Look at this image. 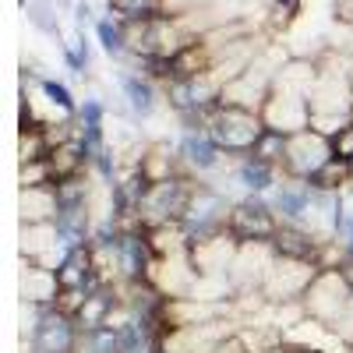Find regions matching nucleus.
<instances>
[{
	"instance_id": "f257e3e1",
	"label": "nucleus",
	"mask_w": 353,
	"mask_h": 353,
	"mask_svg": "<svg viewBox=\"0 0 353 353\" xmlns=\"http://www.w3.org/2000/svg\"><path fill=\"white\" fill-rule=\"evenodd\" d=\"M205 131L216 138V145L230 156V159H241V156H251L258 138L269 131L261 121V113L254 110H241V106H212L209 117H205Z\"/></svg>"
},
{
	"instance_id": "f03ea898",
	"label": "nucleus",
	"mask_w": 353,
	"mask_h": 353,
	"mask_svg": "<svg viewBox=\"0 0 353 353\" xmlns=\"http://www.w3.org/2000/svg\"><path fill=\"white\" fill-rule=\"evenodd\" d=\"M191 194H194V176H188V173L149 184V191H145V198L138 205L141 226L152 230V226H166V223H184Z\"/></svg>"
},
{
	"instance_id": "7ed1b4c3",
	"label": "nucleus",
	"mask_w": 353,
	"mask_h": 353,
	"mask_svg": "<svg viewBox=\"0 0 353 353\" xmlns=\"http://www.w3.org/2000/svg\"><path fill=\"white\" fill-rule=\"evenodd\" d=\"M301 301H304L307 318L336 325L346 314V307L353 304V279L346 276V269H321Z\"/></svg>"
},
{
	"instance_id": "20e7f679",
	"label": "nucleus",
	"mask_w": 353,
	"mask_h": 353,
	"mask_svg": "<svg viewBox=\"0 0 353 353\" xmlns=\"http://www.w3.org/2000/svg\"><path fill=\"white\" fill-rule=\"evenodd\" d=\"M318 272H321V269H318L314 261H301V258H283V254H276L269 276H265V283H261V297L269 301L272 307H276V304H290V301H301L304 293H307V286L314 283Z\"/></svg>"
},
{
	"instance_id": "39448f33",
	"label": "nucleus",
	"mask_w": 353,
	"mask_h": 353,
	"mask_svg": "<svg viewBox=\"0 0 353 353\" xmlns=\"http://www.w3.org/2000/svg\"><path fill=\"white\" fill-rule=\"evenodd\" d=\"M226 230L241 244H248V241H269L272 244L276 230H279V216L272 212V201L265 194H244L241 201H233Z\"/></svg>"
},
{
	"instance_id": "423d86ee",
	"label": "nucleus",
	"mask_w": 353,
	"mask_h": 353,
	"mask_svg": "<svg viewBox=\"0 0 353 353\" xmlns=\"http://www.w3.org/2000/svg\"><path fill=\"white\" fill-rule=\"evenodd\" d=\"M329 159H332V138L307 128L301 134H290L286 159H283V176H290V181H311Z\"/></svg>"
},
{
	"instance_id": "0eeeda50",
	"label": "nucleus",
	"mask_w": 353,
	"mask_h": 353,
	"mask_svg": "<svg viewBox=\"0 0 353 353\" xmlns=\"http://www.w3.org/2000/svg\"><path fill=\"white\" fill-rule=\"evenodd\" d=\"M276 261V248L269 241H248L237 248V258H233L230 269V286L233 297H251V293H261V283L269 276Z\"/></svg>"
},
{
	"instance_id": "6e6552de",
	"label": "nucleus",
	"mask_w": 353,
	"mask_h": 353,
	"mask_svg": "<svg viewBox=\"0 0 353 353\" xmlns=\"http://www.w3.org/2000/svg\"><path fill=\"white\" fill-rule=\"evenodd\" d=\"M237 329V318H216L205 325H184V329H166L159 336V346L166 353H212L223 339H230Z\"/></svg>"
},
{
	"instance_id": "1a4fd4ad",
	"label": "nucleus",
	"mask_w": 353,
	"mask_h": 353,
	"mask_svg": "<svg viewBox=\"0 0 353 353\" xmlns=\"http://www.w3.org/2000/svg\"><path fill=\"white\" fill-rule=\"evenodd\" d=\"M176 152H181V163H184V173L191 176H201V181H209V176H216L230 156L216 145V138L205 131V128H194V131H184L181 141H176Z\"/></svg>"
},
{
	"instance_id": "9d476101",
	"label": "nucleus",
	"mask_w": 353,
	"mask_h": 353,
	"mask_svg": "<svg viewBox=\"0 0 353 353\" xmlns=\"http://www.w3.org/2000/svg\"><path fill=\"white\" fill-rule=\"evenodd\" d=\"M81 339V329L71 314H61L57 307H46L36 332L28 336V346L32 353H74Z\"/></svg>"
},
{
	"instance_id": "9b49d317",
	"label": "nucleus",
	"mask_w": 353,
	"mask_h": 353,
	"mask_svg": "<svg viewBox=\"0 0 353 353\" xmlns=\"http://www.w3.org/2000/svg\"><path fill=\"white\" fill-rule=\"evenodd\" d=\"M261 121L269 131H279V134H301L311 128V103L304 96H286V92H269L261 106Z\"/></svg>"
},
{
	"instance_id": "f8f14e48",
	"label": "nucleus",
	"mask_w": 353,
	"mask_h": 353,
	"mask_svg": "<svg viewBox=\"0 0 353 353\" xmlns=\"http://www.w3.org/2000/svg\"><path fill=\"white\" fill-rule=\"evenodd\" d=\"M237 248H241V241L233 237L230 230L216 233V237H209V241L191 244V261H194L198 276H226V279H230V269H233V258H237Z\"/></svg>"
},
{
	"instance_id": "ddd939ff",
	"label": "nucleus",
	"mask_w": 353,
	"mask_h": 353,
	"mask_svg": "<svg viewBox=\"0 0 353 353\" xmlns=\"http://www.w3.org/2000/svg\"><path fill=\"white\" fill-rule=\"evenodd\" d=\"M57 279H61L64 290H99L103 286V276L96 269V254H92V241L64 251V258L57 261Z\"/></svg>"
},
{
	"instance_id": "4468645a",
	"label": "nucleus",
	"mask_w": 353,
	"mask_h": 353,
	"mask_svg": "<svg viewBox=\"0 0 353 353\" xmlns=\"http://www.w3.org/2000/svg\"><path fill=\"white\" fill-rule=\"evenodd\" d=\"M269 201H272V212L279 216V223L304 226L307 209L314 201V188H311V181H290V176H283L279 188L269 194Z\"/></svg>"
},
{
	"instance_id": "2eb2a0df",
	"label": "nucleus",
	"mask_w": 353,
	"mask_h": 353,
	"mask_svg": "<svg viewBox=\"0 0 353 353\" xmlns=\"http://www.w3.org/2000/svg\"><path fill=\"white\" fill-rule=\"evenodd\" d=\"M61 279H57V269H46L39 261H25L21 258V301L36 304V307H53L57 297H61Z\"/></svg>"
},
{
	"instance_id": "dca6fc26",
	"label": "nucleus",
	"mask_w": 353,
	"mask_h": 353,
	"mask_svg": "<svg viewBox=\"0 0 353 353\" xmlns=\"http://www.w3.org/2000/svg\"><path fill=\"white\" fill-rule=\"evenodd\" d=\"M272 248H276V254H283V258H301V261H314V265H318L325 241H318L307 226L279 223L276 237H272Z\"/></svg>"
},
{
	"instance_id": "f3484780",
	"label": "nucleus",
	"mask_w": 353,
	"mask_h": 353,
	"mask_svg": "<svg viewBox=\"0 0 353 353\" xmlns=\"http://www.w3.org/2000/svg\"><path fill=\"white\" fill-rule=\"evenodd\" d=\"M233 173H237L244 194H265V198H269L279 188V181H283V170L272 166V163H265V159H258V156L233 159Z\"/></svg>"
},
{
	"instance_id": "a211bd4d",
	"label": "nucleus",
	"mask_w": 353,
	"mask_h": 353,
	"mask_svg": "<svg viewBox=\"0 0 353 353\" xmlns=\"http://www.w3.org/2000/svg\"><path fill=\"white\" fill-rule=\"evenodd\" d=\"M121 92L131 106V113L138 117V121H149V117L159 110V92H156V81L149 74L141 71H121Z\"/></svg>"
},
{
	"instance_id": "6ab92c4d",
	"label": "nucleus",
	"mask_w": 353,
	"mask_h": 353,
	"mask_svg": "<svg viewBox=\"0 0 353 353\" xmlns=\"http://www.w3.org/2000/svg\"><path fill=\"white\" fill-rule=\"evenodd\" d=\"M61 212V201H57V188H21L18 194V219L21 226H36V223H53Z\"/></svg>"
},
{
	"instance_id": "aec40b11",
	"label": "nucleus",
	"mask_w": 353,
	"mask_h": 353,
	"mask_svg": "<svg viewBox=\"0 0 353 353\" xmlns=\"http://www.w3.org/2000/svg\"><path fill=\"white\" fill-rule=\"evenodd\" d=\"M46 159H50V170H53V184L71 181V176H81V173L92 170V156H88V149L78 138L68 141V145H57Z\"/></svg>"
},
{
	"instance_id": "412c9836",
	"label": "nucleus",
	"mask_w": 353,
	"mask_h": 353,
	"mask_svg": "<svg viewBox=\"0 0 353 353\" xmlns=\"http://www.w3.org/2000/svg\"><path fill=\"white\" fill-rule=\"evenodd\" d=\"M353 184V163H346V159H329L325 166H321L314 176H311V188H318V191H325V194H339L343 188H350Z\"/></svg>"
},
{
	"instance_id": "4be33fe9",
	"label": "nucleus",
	"mask_w": 353,
	"mask_h": 353,
	"mask_svg": "<svg viewBox=\"0 0 353 353\" xmlns=\"http://www.w3.org/2000/svg\"><path fill=\"white\" fill-rule=\"evenodd\" d=\"M113 18L121 21H149V18H159L166 14V0H106Z\"/></svg>"
},
{
	"instance_id": "5701e85b",
	"label": "nucleus",
	"mask_w": 353,
	"mask_h": 353,
	"mask_svg": "<svg viewBox=\"0 0 353 353\" xmlns=\"http://www.w3.org/2000/svg\"><path fill=\"white\" fill-rule=\"evenodd\" d=\"M96 39L110 57H128V39H124V21L121 18H99L96 21Z\"/></svg>"
},
{
	"instance_id": "b1692460",
	"label": "nucleus",
	"mask_w": 353,
	"mask_h": 353,
	"mask_svg": "<svg viewBox=\"0 0 353 353\" xmlns=\"http://www.w3.org/2000/svg\"><path fill=\"white\" fill-rule=\"evenodd\" d=\"M39 92H43V99L50 103V106H57L64 117H78V103H74V96H71V88L64 85V81H53V78H39Z\"/></svg>"
},
{
	"instance_id": "393cba45",
	"label": "nucleus",
	"mask_w": 353,
	"mask_h": 353,
	"mask_svg": "<svg viewBox=\"0 0 353 353\" xmlns=\"http://www.w3.org/2000/svg\"><path fill=\"white\" fill-rule=\"evenodd\" d=\"M286 145H290L286 134H279V131H265V134L258 138V145H254V152H251V156H258V159H265V163H272V166L283 170Z\"/></svg>"
},
{
	"instance_id": "a878e982",
	"label": "nucleus",
	"mask_w": 353,
	"mask_h": 353,
	"mask_svg": "<svg viewBox=\"0 0 353 353\" xmlns=\"http://www.w3.org/2000/svg\"><path fill=\"white\" fill-rule=\"evenodd\" d=\"M50 156V145L43 138V128L39 131H18V166L21 163H39Z\"/></svg>"
},
{
	"instance_id": "bb28decb",
	"label": "nucleus",
	"mask_w": 353,
	"mask_h": 353,
	"mask_svg": "<svg viewBox=\"0 0 353 353\" xmlns=\"http://www.w3.org/2000/svg\"><path fill=\"white\" fill-rule=\"evenodd\" d=\"M18 184H21V188H50V184H53L50 159H39V163H21V170H18Z\"/></svg>"
},
{
	"instance_id": "cd10ccee",
	"label": "nucleus",
	"mask_w": 353,
	"mask_h": 353,
	"mask_svg": "<svg viewBox=\"0 0 353 353\" xmlns=\"http://www.w3.org/2000/svg\"><path fill=\"white\" fill-rule=\"evenodd\" d=\"M301 8H304V0H272L269 4V25L272 28H290L293 21H297Z\"/></svg>"
},
{
	"instance_id": "c85d7f7f",
	"label": "nucleus",
	"mask_w": 353,
	"mask_h": 353,
	"mask_svg": "<svg viewBox=\"0 0 353 353\" xmlns=\"http://www.w3.org/2000/svg\"><path fill=\"white\" fill-rule=\"evenodd\" d=\"M88 293L92 290H61V297H57V311L61 314H71V318H78V311L85 307V301H88Z\"/></svg>"
},
{
	"instance_id": "c756f323",
	"label": "nucleus",
	"mask_w": 353,
	"mask_h": 353,
	"mask_svg": "<svg viewBox=\"0 0 353 353\" xmlns=\"http://www.w3.org/2000/svg\"><path fill=\"white\" fill-rule=\"evenodd\" d=\"M332 156L353 163V121H350L339 134H332Z\"/></svg>"
},
{
	"instance_id": "7c9ffc66",
	"label": "nucleus",
	"mask_w": 353,
	"mask_h": 353,
	"mask_svg": "<svg viewBox=\"0 0 353 353\" xmlns=\"http://www.w3.org/2000/svg\"><path fill=\"white\" fill-rule=\"evenodd\" d=\"M332 329H336V336H339V339H343L346 346H353V304L346 307V314H343V318L336 321Z\"/></svg>"
},
{
	"instance_id": "2f4dec72",
	"label": "nucleus",
	"mask_w": 353,
	"mask_h": 353,
	"mask_svg": "<svg viewBox=\"0 0 353 353\" xmlns=\"http://www.w3.org/2000/svg\"><path fill=\"white\" fill-rule=\"evenodd\" d=\"M336 11H339V21H346V25H353V0H343V4H339Z\"/></svg>"
},
{
	"instance_id": "473e14b6",
	"label": "nucleus",
	"mask_w": 353,
	"mask_h": 353,
	"mask_svg": "<svg viewBox=\"0 0 353 353\" xmlns=\"http://www.w3.org/2000/svg\"><path fill=\"white\" fill-rule=\"evenodd\" d=\"M152 353H166V350H163V346H159V343H156V346H152Z\"/></svg>"
},
{
	"instance_id": "72a5a7b5",
	"label": "nucleus",
	"mask_w": 353,
	"mask_h": 353,
	"mask_svg": "<svg viewBox=\"0 0 353 353\" xmlns=\"http://www.w3.org/2000/svg\"><path fill=\"white\" fill-rule=\"evenodd\" d=\"M350 353H353V346H350Z\"/></svg>"
}]
</instances>
